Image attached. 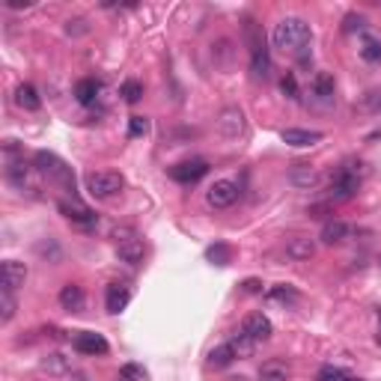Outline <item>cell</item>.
I'll return each instance as SVG.
<instances>
[{"mask_svg": "<svg viewBox=\"0 0 381 381\" xmlns=\"http://www.w3.org/2000/svg\"><path fill=\"white\" fill-rule=\"evenodd\" d=\"M313 30L304 18H283L271 33L274 48H280L283 54H301L310 45Z\"/></svg>", "mask_w": 381, "mask_h": 381, "instance_id": "6da1fadb", "label": "cell"}, {"mask_svg": "<svg viewBox=\"0 0 381 381\" xmlns=\"http://www.w3.org/2000/svg\"><path fill=\"white\" fill-rule=\"evenodd\" d=\"M361 179H364V164L345 161L331 179V200H337V203L352 200L357 194V188H361Z\"/></svg>", "mask_w": 381, "mask_h": 381, "instance_id": "7a4b0ae2", "label": "cell"}, {"mask_svg": "<svg viewBox=\"0 0 381 381\" xmlns=\"http://www.w3.org/2000/svg\"><path fill=\"white\" fill-rule=\"evenodd\" d=\"M33 161H36L39 173L48 179V182L60 185V188H66V190H75V176H72L69 167H66L63 158H57V155L48 152V149H39L36 155H33Z\"/></svg>", "mask_w": 381, "mask_h": 381, "instance_id": "3957f363", "label": "cell"}, {"mask_svg": "<svg viewBox=\"0 0 381 381\" xmlns=\"http://www.w3.org/2000/svg\"><path fill=\"white\" fill-rule=\"evenodd\" d=\"M122 188H126V179H122V173L98 170V173H89V176H87V190H89V194H93L96 200L117 197Z\"/></svg>", "mask_w": 381, "mask_h": 381, "instance_id": "277c9868", "label": "cell"}, {"mask_svg": "<svg viewBox=\"0 0 381 381\" xmlns=\"http://www.w3.org/2000/svg\"><path fill=\"white\" fill-rule=\"evenodd\" d=\"M206 173H209V161H203V158H190V161H182V164L170 167V179H173V182H179V185H194Z\"/></svg>", "mask_w": 381, "mask_h": 381, "instance_id": "5b68a950", "label": "cell"}, {"mask_svg": "<svg viewBox=\"0 0 381 381\" xmlns=\"http://www.w3.org/2000/svg\"><path fill=\"white\" fill-rule=\"evenodd\" d=\"M235 200H239V185L230 182V179H221L206 190V203L211 209H230L235 206Z\"/></svg>", "mask_w": 381, "mask_h": 381, "instance_id": "8992f818", "label": "cell"}, {"mask_svg": "<svg viewBox=\"0 0 381 381\" xmlns=\"http://www.w3.org/2000/svg\"><path fill=\"white\" fill-rule=\"evenodd\" d=\"M241 331L248 334V337H251L253 343H265V340H268V337H271V334H274V328H271V319H268V316H262V313H251V316L244 319Z\"/></svg>", "mask_w": 381, "mask_h": 381, "instance_id": "52a82bcc", "label": "cell"}, {"mask_svg": "<svg viewBox=\"0 0 381 381\" xmlns=\"http://www.w3.org/2000/svg\"><path fill=\"white\" fill-rule=\"evenodd\" d=\"M75 349L81 354H107V340L102 337V334H93V331H81L75 337Z\"/></svg>", "mask_w": 381, "mask_h": 381, "instance_id": "ba28073f", "label": "cell"}, {"mask_svg": "<svg viewBox=\"0 0 381 381\" xmlns=\"http://www.w3.org/2000/svg\"><path fill=\"white\" fill-rule=\"evenodd\" d=\"M131 301V286L128 283H110L105 292V307L107 313H122Z\"/></svg>", "mask_w": 381, "mask_h": 381, "instance_id": "9c48e42d", "label": "cell"}, {"mask_svg": "<svg viewBox=\"0 0 381 381\" xmlns=\"http://www.w3.org/2000/svg\"><path fill=\"white\" fill-rule=\"evenodd\" d=\"M60 211L72 223H81V227H89V223L96 221V211L84 203H77V200H60Z\"/></svg>", "mask_w": 381, "mask_h": 381, "instance_id": "30bf717a", "label": "cell"}, {"mask_svg": "<svg viewBox=\"0 0 381 381\" xmlns=\"http://www.w3.org/2000/svg\"><path fill=\"white\" fill-rule=\"evenodd\" d=\"M117 256L126 265H140L143 262V256H147V248H143V241L140 239H122L119 244H117Z\"/></svg>", "mask_w": 381, "mask_h": 381, "instance_id": "8fae6325", "label": "cell"}, {"mask_svg": "<svg viewBox=\"0 0 381 381\" xmlns=\"http://www.w3.org/2000/svg\"><path fill=\"white\" fill-rule=\"evenodd\" d=\"M334 89H337V81H334L331 72H316L310 77V93L319 98V102H331Z\"/></svg>", "mask_w": 381, "mask_h": 381, "instance_id": "7c38bea8", "label": "cell"}, {"mask_svg": "<svg viewBox=\"0 0 381 381\" xmlns=\"http://www.w3.org/2000/svg\"><path fill=\"white\" fill-rule=\"evenodd\" d=\"M24 280H27V265L24 262H18V260L3 262V289L15 292V289L24 286Z\"/></svg>", "mask_w": 381, "mask_h": 381, "instance_id": "4fadbf2b", "label": "cell"}, {"mask_svg": "<svg viewBox=\"0 0 381 381\" xmlns=\"http://www.w3.org/2000/svg\"><path fill=\"white\" fill-rule=\"evenodd\" d=\"M313 253H316V241L307 239V235H295V239H289V244H286V256H289V260L304 262V260H310Z\"/></svg>", "mask_w": 381, "mask_h": 381, "instance_id": "5bb4252c", "label": "cell"}, {"mask_svg": "<svg viewBox=\"0 0 381 381\" xmlns=\"http://www.w3.org/2000/svg\"><path fill=\"white\" fill-rule=\"evenodd\" d=\"M283 143H289V147H298V149H304V147H313V143H319L322 140V131H307V128H286L283 134Z\"/></svg>", "mask_w": 381, "mask_h": 381, "instance_id": "9a60e30c", "label": "cell"}, {"mask_svg": "<svg viewBox=\"0 0 381 381\" xmlns=\"http://www.w3.org/2000/svg\"><path fill=\"white\" fill-rule=\"evenodd\" d=\"M268 69H271V57H268V48L262 42V45H256V48H251V75L256 81H265Z\"/></svg>", "mask_w": 381, "mask_h": 381, "instance_id": "2e32d148", "label": "cell"}, {"mask_svg": "<svg viewBox=\"0 0 381 381\" xmlns=\"http://www.w3.org/2000/svg\"><path fill=\"white\" fill-rule=\"evenodd\" d=\"M218 126H221V131L227 134V137H239L241 128H244V114H241L239 107H227V110L221 114Z\"/></svg>", "mask_w": 381, "mask_h": 381, "instance_id": "e0dca14e", "label": "cell"}, {"mask_svg": "<svg viewBox=\"0 0 381 381\" xmlns=\"http://www.w3.org/2000/svg\"><path fill=\"white\" fill-rule=\"evenodd\" d=\"M352 235V227L345 221H328L322 227V241L324 244H340V241H345Z\"/></svg>", "mask_w": 381, "mask_h": 381, "instance_id": "ac0fdd59", "label": "cell"}, {"mask_svg": "<svg viewBox=\"0 0 381 381\" xmlns=\"http://www.w3.org/2000/svg\"><path fill=\"white\" fill-rule=\"evenodd\" d=\"M60 304H63V310L77 313V310L84 307V289L77 286V283H66L60 289Z\"/></svg>", "mask_w": 381, "mask_h": 381, "instance_id": "d6986e66", "label": "cell"}, {"mask_svg": "<svg viewBox=\"0 0 381 381\" xmlns=\"http://www.w3.org/2000/svg\"><path fill=\"white\" fill-rule=\"evenodd\" d=\"M292 375V369L286 366V361H265L260 366V381H286Z\"/></svg>", "mask_w": 381, "mask_h": 381, "instance_id": "ffe728a7", "label": "cell"}, {"mask_svg": "<svg viewBox=\"0 0 381 381\" xmlns=\"http://www.w3.org/2000/svg\"><path fill=\"white\" fill-rule=\"evenodd\" d=\"M98 89H102V84H98L96 77H81V81L75 84V98L81 105H93L96 96H98Z\"/></svg>", "mask_w": 381, "mask_h": 381, "instance_id": "44dd1931", "label": "cell"}, {"mask_svg": "<svg viewBox=\"0 0 381 381\" xmlns=\"http://www.w3.org/2000/svg\"><path fill=\"white\" fill-rule=\"evenodd\" d=\"M15 105H18L21 110H30V114H33V110L42 107V98H39V93H36V89H33L30 84H21V87L15 89Z\"/></svg>", "mask_w": 381, "mask_h": 381, "instance_id": "7402d4cb", "label": "cell"}, {"mask_svg": "<svg viewBox=\"0 0 381 381\" xmlns=\"http://www.w3.org/2000/svg\"><path fill=\"white\" fill-rule=\"evenodd\" d=\"M289 182L298 185V188H313V185L319 182V173L313 170L310 164H295L292 173H289Z\"/></svg>", "mask_w": 381, "mask_h": 381, "instance_id": "603a6c76", "label": "cell"}, {"mask_svg": "<svg viewBox=\"0 0 381 381\" xmlns=\"http://www.w3.org/2000/svg\"><path fill=\"white\" fill-rule=\"evenodd\" d=\"M361 57L366 63H381V39L373 36V33H364L361 39Z\"/></svg>", "mask_w": 381, "mask_h": 381, "instance_id": "cb8c5ba5", "label": "cell"}, {"mask_svg": "<svg viewBox=\"0 0 381 381\" xmlns=\"http://www.w3.org/2000/svg\"><path fill=\"white\" fill-rule=\"evenodd\" d=\"M232 361H235V352H232L230 343H223V345H218V349H211V354H209V364L215 366V369L230 366Z\"/></svg>", "mask_w": 381, "mask_h": 381, "instance_id": "d4e9b609", "label": "cell"}, {"mask_svg": "<svg viewBox=\"0 0 381 381\" xmlns=\"http://www.w3.org/2000/svg\"><path fill=\"white\" fill-rule=\"evenodd\" d=\"M42 373H48V375H63V373H69V361H66L63 354H48L42 361Z\"/></svg>", "mask_w": 381, "mask_h": 381, "instance_id": "484cf974", "label": "cell"}, {"mask_svg": "<svg viewBox=\"0 0 381 381\" xmlns=\"http://www.w3.org/2000/svg\"><path fill=\"white\" fill-rule=\"evenodd\" d=\"M230 345H232V352H235V357H248L253 349H256V343L248 337V334H244V331H239V334H235V337L230 340Z\"/></svg>", "mask_w": 381, "mask_h": 381, "instance_id": "4316f807", "label": "cell"}, {"mask_svg": "<svg viewBox=\"0 0 381 381\" xmlns=\"http://www.w3.org/2000/svg\"><path fill=\"white\" fill-rule=\"evenodd\" d=\"M13 316H15V298H13V292L9 289H3L0 292V322H13Z\"/></svg>", "mask_w": 381, "mask_h": 381, "instance_id": "83f0119b", "label": "cell"}, {"mask_svg": "<svg viewBox=\"0 0 381 381\" xmlns=\"http://www.w3.org/2000/svg\"><path fill=\"white\" fill-rule=\"evenodd\" d=\"M119 96H122V98H126V102H128V105H134V102H140V96H143V84H140V81H134V77H131V81H126V84H122V89H119Z\"/></svg>", "mask_w": 381, "mask_h": 381, "instance_id": "f1b7e54d", "label": "cell"}, {"mask_svg": "<svg viewBox=\"0 0 381 381\" xmlns=\"http://www.w3.org/2000/svg\"><path fill=\"white\" fill-rule=\"evenodd\" d=\"M206 256H209V260L215 262V265H227V262H230V256H232V251H230L223 241H218V244H211V248L206 251Z\"/></svg>", "mask_w": 381, "mask_h": 381, "instance_id": "f546056e", "label": "cell"}, {"mask_svg": "<svg viewBox=\"0 0 381 381\" xmlns=\"http://www.w3.org/2000/svg\"><path fill=\"white\" fill-rule=\"evenodd\" d=\"M280 89H283V96L286 98H292V102H298V81H295V75L292 72H286L283 77H280Z\"/></svg>", "mask_w": 381, "mask_h": 381, "instance_id": "4dcf8cb0", "label": "cell"}, {"mask_svg": "<svg viewBox=\"0 0 381 381\" xmlns=\"http://www.w3.org/2000/svg\"><path fill=\"white\" fill-rule=\"evenodd\" d=\"M119 378L122 381H147V369L137 366V364H126L119 369Z\"/></svg>", "mask_w": 381, "mask_h": 381, "instance_id": "1f68e13d", "label": "cell"}, {"mask_svg": "<svg viewBox=\"0 0 381 381\" xmlns=\"http://www.w3.org/2000/svg\"><path fill=\"white\" fill-rule=\"evenodd\" d=\"M361 107L369 110V114H378V117H381V89H369V93L364 96Z\"/></svg>", "mask_w": 381, "mask_h": 381, "instance_id": "d6a6232c", "label": "cell"}, {"mask_svg": "<svg viewBox=\"0 0 381 381\" xmlns=\"http://www.w3.org/2000/svg\"><path fill=\"white\" fill-rule=\"evenodd\" d=\"M268 298H271V301H295L298 292H295L292 286H283V283H280V286H271V289H268Z\"/></svg>", "mask_w": 381, "mask_h": 381, "instance_id": "836d02e7", "label": "cell"}, {"mask_svg": "<svg viewBox=\"0 0 381 381\" xmlns=\"http://www.w3.org/2000/svg\"><path fill=\"white\" fill-rule=\"evenodd\" d=\"M149 131V119L147 117H131L128 119V137H143Z\"/></svg>", "mask_w": 381, "mask_h": 381, "instance_id": "e575fe53", "label": "cell"}, {"mask_svg": "<svg viewBox=\"0 0 381 381\" xmlns=\"http://www.w3.org/2000/svg\"><path fill=\"white\" fill-rule=\"evenodd\" d=\"M364 24H366V21H364V15H345V21H343V30L345 33H354V30H364Z\"/></svg>", "mask_w": 381, "mask_h": 381, "instance_id": "d590c367", "label": "cell"}, {"mask_svg": "<svg viewBox=\"0 0 381 381\" xmlns=\"http://www.w3.org/2000/svg\"><path fill=\"white\" fill-rule=\"evenodd\" d=\"M241 292H248V295H260V292H262V280L248 277V280L241 283Z\"/></svg>", "mask_w": 381, "mask_h": 381, "instance_id": "8d00e7d4", "label": "cell"}, {"mask_svg": "<svg viewBox=\"0 0 381 381\" xmlns=\"http://www.w3.org/2000/svg\"><path fill=\"white\" fill-rule=\"evenodd\" d=\"M345 373H343V369H334V366H324L322 369V373H319V378L316 381H337V378H343Z\"/></svg>", "mask_w": 381, "mask_h": 381, "instance_id": "74e56055", "label": "cell"}, {"mask_svg": "<svg viewBox=\"0 0 381 381\" xmlns=\"http://www.w3.org/2000/svg\"><path fill=\"white\" fill-rule=\"evenodd\" d=\"M33 3L30 0H6V9H13V13H18V9H30Z\"/></svg>", "mask_w": 381, "mask_h": 381, "instance_id": "f35d334b", "label": "cell"}, {"mask_svg": "<svg viewBox=\"0 0 381 381\" xmlns=\"http://www.w3.org/2000/svg\"><path fill=\"white\" fill-rule=\"evenodd\" d=\"M66 33H87L84 21H81V18H77V21H69V27H66Z\"/></svg>", "mask_w": 381, "mask_h": 381, "instance_id": "ab89813d", "label": "cell"}, {"mask_svg": "<svg viewBox=\"0 0 381 381\" xmlns=\"http://www.w3.org/2000/svg\"><path fill=\"white\" fill-rule=\"evenodd\" d=\"M337 381H361V378H352L349 373H345V375H343V378H337Z\"/></svg>", "mask_w": 381, "mask_h": 381, "instance_id": "60d3db41", "label": "cell"}]
</instances>
